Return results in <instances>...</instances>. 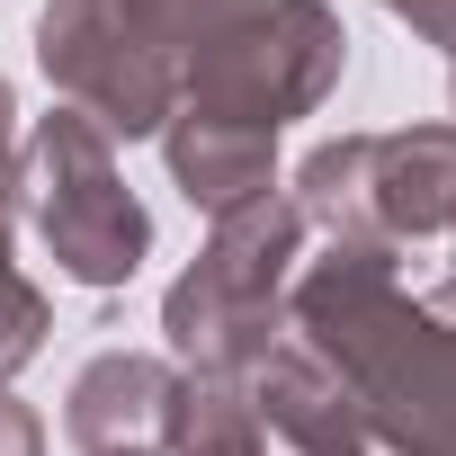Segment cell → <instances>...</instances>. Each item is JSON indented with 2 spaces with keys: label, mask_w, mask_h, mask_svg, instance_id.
Wrapping results in <instances>:
<instances>
[{
  "label": "cell",
  "mask_w": 456,
  "mask_h": 456,
  "mask_svg": "<svg viewBox=\"0 0 456 456\" xmlns=\"http://www.w3.org/2000/svg\"><path fill=\"white\" fill-rule=\"evenodd\" d=\"M305 269V215L269 188L233 215H215L206 251L170 278L161 296V331H170V367L179 376H215V385H251L269 367V349L287 340V287Z\"/></svg>",
  "instance_id": "cell-2"
},
{
  "label": "cell",
  "mask_w": 456,
  "mask_h": 456,
  "mask_svg": "<svg viewBox=\"0 0 456 456\" xmlns=\"http://www.w3.org/2000/svg\"><path fill=\"white\" fill-rule=\"evenodd\" d=\"M108 456H170V447H108Z\"/></svg>",
  "instance_id": "cell-17"
},
{
  "label": "cell",
  "mask_w": 456,
  "mask_h": 456,
  "mask_svg": "<svg viewBox=\"0 0 456 456\" xmlns=\"http://www.w3.org/2000/svg\"><path fill=\"white\" fill-rule=\"evenodd\" d=\"M37 63L63 90L72 117H90L108 143L161 134L179 108V63L143 37L126 0H45L37 10Z\"/></svg>",
  "instance_id": "cell-6"
},
{
  "label": "cell",
  "mask_w": 456,
  "mask_h": 456,
  "mask_svg": "<svg viewBox=\"0 0 456 456\" xmlns=\"http://www.w3.org/2000/svg\"><path fill=\"white\" fill-rule=\"evenodd\" d=\"M45 322H54V314H45L37 278L10 260V242H0V385H10V376H19V367L45 349Z\"/></svg>",
  "instance_id": "cell-12"
},
{
  "label": "cell",
  "mask_w": 456,
  "mask_h": 456,
  "mask_svg": "<svg viewBox=\"0 0 456 456\" xmlns=\"http://www.w3.org/2000/svg\"><path fill=\"white\" fill-rule=\"evenodd\" d=\"M340 63H349V37L331 0H269L179 72V108L242 134H278L340 90Z\"/></svg>",
  "instance_id": "cell-5"
},
{
  "label": "cell",
  "mask_w": 456,
  "mask_h": 456,
  "mask_svg": "<svg viewBox=\"0 0 456 456\" xmlns=\"http://www.w3.org/2000/svg\"><path fill=\"white\" fill-rule=\"evenodd\" d=\"M170 420H179V367L170 358H143V349H108L72 376V447L81 456H108V447H170Z\"/></svg>",
  "instance_id": "cell-8"
},
{
  "label": "cell",
  "mask_w": 456,
  "mask_h": 456,
  "mask_svg": "<svg viewBox=\"0 0 456 456\" xmlns=\"http://www.w3.org/2000/svg\"><path fill=\"white\" fill-rule=\"evenodd\" d=\"M0 456H45V420H37L10 385H0Z\"/></svg>",
  "instance_id": "cell-15"
},
{
  "label": "cell",
  "mask_w": 456,
  "mask_h": 456,
  "mask_svg": "<svg viewBox=\"0 0 456 456\" xmlns=\"http://www.w3.org/2000/svg\"><path fill=\"white\" fill-rule=\"evenodd\" d=\"M385 10H394L411 37H429V45H447V54H456V0H385Z\"/></svg>",
  "instance_id": "cell-14"
},
{
  "label": "cell",
  "mask_w": 456,
  "mask_h": 456,
  "mask_svg": "<svg viewBox=\"0 0 456 456\" xmlns=\"http://www.w3.org/2000/svg\"><path fill=\"white\" fill-rule=\"evenodd\" d=\"M170 456H269L251 394H242V385H215V376H179Z\"/></svg>",
  "instance_id": "cell-10"
},
{
  "label": "cell",
  "mask_w": 456,
  "mask_h": 456,
  "mask_svg": "<svg viewBox=\"0 0 456 456\" xmlns=\"http://www.w3.org/2000/svg\"><path fill=\"white\" fill-rule=\"evenodd\" d=\"M242 394H251V411H260V438H278V456H394V447L358 420L349 385H340L322 358H305L296 340H278L269 367H260Z\"/></svg>",
  "instance_id": "cell-7"
},
{
  "label": "cell",
  "mask_w": 456,
  "mask_h": 456,
  "mask_svg": "<svg viewBox=\"0 0 456 456\" xmlns=\"http://www.w3.org/2000/svg\"><path fill=\"white\" fill-rule=\"evenodd\" d=\"M126 10H134V19H143V37H152V45L188 72L215 37H233L251 10H269V0H126Z\"/></svg>",
  "instance_id": "cell-11"
},
{
  "label": "cell",
  "mask_w": 456,
  "mask_h": 456,
  "mask_svg": "<svg viewBox=\"0 0 456 456\" xmlns=\"http://www.w3.org/2000/svg\"><path fill=\"white\" fill-rule=\"evenodd\" d=\"M19 206L37 224L45 260L72 278V287H126L143 260H152V215L143 197L126 188L108 134L72 108L37 117V134L19 143Z\"/></svg>",
  "instance_id": "cell-4"
},
{
  "label": "cell",
  "mask_w": 456,
  "mask_h": 456,
  "mask_svg": "<svg viewBox=\"0 0 456 456\" xmlns=\"http://www.w3.org/2000/svg\"><path fill=\"white\" fill-rule=\"evenodd\" d=\"M161 161H170V179H179V197H188L197 215H233V206L269 197V179H278V134H242V126H215V117L170 108Z\"/></svg>",
  "instance_id": "cell-9"
},
{
  "label": "cell",
  "mask_w": 456,
  "mask_h": 456,
  "mask_svg": "<svg viewBox=\"0 0 456 456\" xmlns=\"http://www.w3.org/2000/svg\"><path fill=\"white\" fill-rule=\"evenodd\" d=\"M287 340L322 358L394 456H456V314L403 296L394 251L331 242L287 287Z\"/></svg>",
  "instance_id": "cell-1"
},
{
  "label": "cell",
  "mask_w": 456,
  "mask_h": 456,
  "mask_svg": "<svg viewBox=\"0 0 456 456\" xmlns=\"http://www.w3.org/2000/svg\"><path fill=\"white\" fill-rule=\"evenodd\" d=\"M287 206L305 233L403 251L429 233H456V126H403V134H331L296 161Z\"/></svg>",
  "instance_id": "cell-3"
},
{
  "label": "cell",
  "mask_w": 456,
  "mask_h": 456,
  "mask_svg": "<svg viewBox=\"0 0 456 456\" xmlns=\"http://www.w3.org/2000/svg\"><path fill=\"white\" fill-rule=\"evenodd\" d=\"M10 224H19V99L0 81V242H10Z\"/></svg>",
  "instance_id": "cell-13"
},
{
  "label": "cell",
  "mask_w": 456,
  "mask_h": 456,
  "mask_svg": "<svg viewBox=\"0 0 456 456\" xmlns=\"http://www.w3.org/2000/svg\"><path fill=\"white\" fill-rule=\"evenodd\" d=\"M429 296H438V305H447V314H456V269H447V287H429Z\"/></svg>",
  "instance_id": "cell-16"
}]
</instances>
